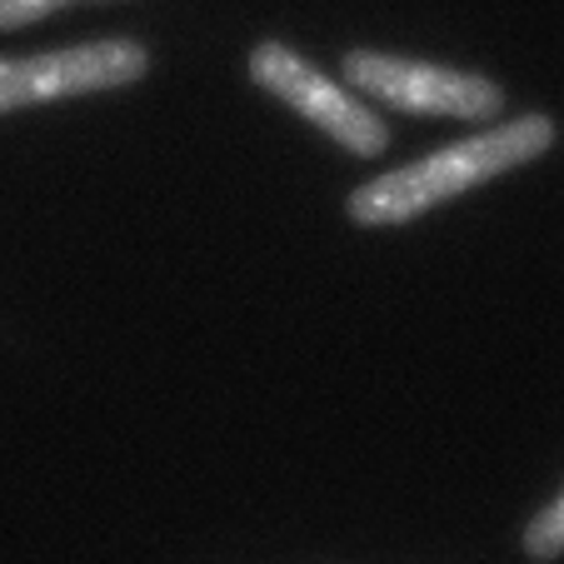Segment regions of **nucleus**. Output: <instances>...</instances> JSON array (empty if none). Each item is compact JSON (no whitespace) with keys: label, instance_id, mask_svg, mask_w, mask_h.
I'll return each instance as SVG.
<instances>
[{"label":"nucleus","instance_id":"f257e3e1","mask_svg":"<svg viewBox=\"0 0 564 564\" xmlns=\"http://www.w3.org/2000/svg\"><path fill=\"white\" fill-rule=\"evenodd\" d=\"M554 145V120L550 116H520L510 126H495L485 135H469L459 145H445L435 155L384 171L375 181H365L360 191H350L345 210L355 225H405L415 215L435 210V205L455 200V195L475 191V185L495 181V175L530 165L534 155Z\"/></svg>","mask_w":564,"mask_h":564},{"label":"nucleus","instance_id":"f03ea898","mask_svg":"<svg viewBox=\"0 0 564 564\" xmlns=\"http://www.w3.org/2000/svg\"><path fill=\"white\" fill-rule=\"evenodd\" d=\"M345 86L360 96H375L394 110H415V116H455V120H495L505 110V90L485 75L445 70L425 61H400L380 51H350L340 61Z\"/></svg>","mask_w":564,"mask_h":564},{"label":"nucleus","instance_id":"7ed1b4c3","mask_svg":"<svg viewBox=\"0 0 564 564\" xmlns=\"http://www.w3.org/2000/svg\"><path fill=\"white\" fill-rule=\"evenodd\" d=\"M250 80L265 86L270 96H280L285 106H295L310 126H319L330 140H340L345 150H355V155L375 160L390 145V126H384L360 96H350L345 86L325 80V75L300 51H290V45L260 41L256 51H250Z\"/></svg>","mask_w":564,"mask_h":564},{"label":"nucleus","instance_id":"20e7f679","mask_svg":"<svg viewBox=\"0 0 564 564\" xmlns=\"http://www.w3.org/2000/svg\"><path fill=\"white\" fill-rule=\"evenodd\" d=\"M145 70H150V55L135 41L65 45V51L15 55V61L0 55V116L21 106H41V100H61V96L135 86Z\"/></svg>","mask_w":564,"mask_h":564},{"label":"nucleus","instance_id":"39448f33","mask_svg":"<svg viewBox=\"0 0 564 564\" xmlns=\"http://www.w3.org/2000/svg\"><path fill=\"white\" fill-rule=\"evenodd\" d=\"M524 554L530 560H560L564 550V500H554L534 524H524Z\"/></svg>","mask_w":564,"mask_h":564},{"label":"nucleus","instance_id":"423d86ee","mask_svg":"<svg viewBox=\"0 0 564 564\" xmlns=\"http://www.w3.org/2000/svg\"><path fill=\"white\" fill-rule=\"evenodd\" d=\"M65 6H75V0H0V31H21V25L65 11Z\"/></svg>","mask_w":564,"mask_h":564}]
</instances>
